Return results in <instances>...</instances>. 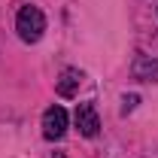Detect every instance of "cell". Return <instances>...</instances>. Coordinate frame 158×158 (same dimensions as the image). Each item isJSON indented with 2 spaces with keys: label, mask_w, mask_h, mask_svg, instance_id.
Masks as SVG:
<instances>
[{
  "label": "cell",
  "mask_w": 158,
  "mask_h": 158,
  "mask_svg": "<svg viewBox=\"0 0 158 158\" xmlns=\"http://www.w3.org/2000/svg\"><path fill=\"white\" fill-rule=\"evenodd\" d=\"M82 79H85V73L82 70H76V67H64L58 73V79H55V91H58L61 98H73L79 91V85H82Z\"/></svg>",
  "instance_id": "cell-4"
},
{
  "label": "cell",
  "mask_w": 158,
  "mask_h": 158,
  "mask_svg": "<svg viewBox=\"0 0 158 158\" xmlns=\"http://www.w3.org/2000/svg\"><path fill=\"white\" fill-rule=\"evenodd\" d=\"M64 134H67V110L64 106H49L43 113V137L61 140Z\"/></svg>",
  "instance_id": "cell-2"
},
{
  "label": "cell",
  "mask_w": 158,
  "mask_h": 158,
  "mask_svg": "<svg viewBox=\"0 0 158 158\" xmlns=\"http://www.w3.org/2000/svg\"><path fill=\"white\" fill-rule=\"evenodd\" d=\"M55 158H64V155H55Z\"/></svg>",
  "instance_id": "cell-6"
},
{
  "label": "cell",
  "mask_w": 158,
  "mask_h": 158,
  "mask_svg": "<svg viewBox=\"0 0 158 158\" xmlns=\"http://www.w3.org/2000/svg\"><path fill=\"white\" fill-rule=\"evenodd\" d=\"M137 94H128V98H125V106H122V113H131V110H134V106H137Z\"/></svg>",
  "instance_id": "cell-5"
},
{
  "label": "cell",
  "mask_w": 158,
  "mask_h": 158,
  "mask_svg": "<svg viewBox=\"0 0 158 158\" xmlns=\"http://www.w3.org/2000/svg\"><path fill=\"white\" fill-rule=\"evenodd\" d=\"M15 31H19L21 43H27V46H34V43L43 40V34H46V15L40 12V6H34V3L21 6L19 15H15Z\"/></svg>",
  "instance_id": "cell-1"
},
{
  "label": "cell",
  "mask_w": 158,
  "mask_h": 158,
  "mask_svg": "<svg viewBox=\"0 0 158 158\" xmlns=\"http://www.w3.org/2000/svg\"><path fill=\"white\" fill-rule=\"evenodd\" d=\"M76 128H79L82 137H98L100 118H98L94 103H79V106H76Z\"/></svg>",
  "instance_id": "cell-3"
}]
</instances>
